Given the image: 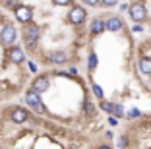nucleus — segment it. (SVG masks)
Segmentation results:
<instances>
[{"mask_svg":"<svg viewBox=\"0 0 151 149\" xmlns=\"http://www.w3.org/2000/svg\"><path fill=\"white\" fill-rule=\"evenodd\" d=\"M39 37H41V29L35 25V23H27V25L23 27V43H25V47L35 48Z\"/></svg>","mask_w":151,"mask_h":149,"instance_id":"f257e3e1","label":"nucleus"},{"mask_svg":"<svg viewBox=\"0 0 151 149\" xmlns=\"http://www.w3.org/2000/svg\"><path fill=\"white\" fill-rule=\"evenodd\" d=\"M16 39H18V31H16V27H14L12 23H6V25L2 27V31H0V43L4 45L6 48H10V47H14Z\"/></svg>","mask_w":151,"mask_h":149,"instance_id":"f03ea898","label":"nucleus"},{"mask_svg":"<svg viewBox=\"0 0 151 149\" xmlns=\"http://www.w3.org/2000/svg\"><path fill=\"white\" fill-rule=\"evenodd\" d=\"M25 101H27V105L31 107L35 112H39V114H43V112H45V107H43V103H41L39 93H35L33 89H29V91L25 93Z\"/></svg>","mask_w":151,"mask_h":149,"instance_id":"7ed1b4c3","label":"nucleus"},{"mask_svg":"<svg viewBox=\"0 0 151 149\" xmlns=\"http://www.w3.org/2000/svg\"><path fill=\"white\" fill-rule=\"evenodd\" d=\"M85 18H87L85 8H81V6H76V8H72L70 14H68V23H72V25H81V23L85 22Z\"/></svg>","mask_w":151,"mask_h":149,"instance_id":"20e7f679","label":"nucleus"},{"mask_svg":"<svg viewBox=\"0 0 151 149\" xmlns=\"http://www.w3.org/2000/svg\"><path fill=\"white\" fill-rule=\"evenodd\" d=\"M128 10H130V18H132L136 23H142L143 19L147 18V10H145V6H143L142 2H136V4H132Z\"/></svg>","mask_w":151,"mask_h":149,"instance_id":"39448f33","label":"nucleus"},{"mask_svg":"<svg viewBox=\"0 0 151 149\" xmlns=\"http://www.w3.org/2000/svg\"><path fill=\"white\" fill-rule=\"evenodd\" d=\"M14 16H16V19H18V22H22V23H29L31 22V18H33V10L29 8V6H18V8L14 10Z\"/></svg>","mask_w":151,"mask_h":149,"instance_id":"423d86ee","label":"nucleus"},{"mask_svg":"<svg viewBox=\"0 0 151 149\" xmlns=\"http://www.w3.org/2000/svg\"><path fill=\"white\" fill-rule=\"evenodd\" d=\"M49 85H50V79L47 78V76H37V78L33 79V83H31V89L35 93H45L49 89Z\"/></svg>","mask_w":151,"mask_h":149,"instance_id":"0eeeda50","label":"nucleus"},{"mask_svg":"<svg viewBox=\"0 0 151 149\" xmlns=\"http://www.w3.org/2000/svg\"><path fill=\"white\" fill-rule=\"evenodd\" d=\"M27 116H29V112H27L23 107H14L12 112H10V118H12V122H16V124H23L27 120Z\"/></svg>","mask_w":151,"mask_h":149,"instance_id":"6e6552de","label":"nucleus"},{"mask_svg":"<svg viewBox=\"0 0 151 149\" xmlns=\"http://www.w3.org/2000/svg\"><path fill=\"white\" fill-rule=\"evenodd\" d=\"M8 58L14 62V64H22L23 60H25V53H23V48H19V47H10L8 48Z\"/></svg>","mask_w":151,"mask_h":149,"instance_id":"1a4fd4ad","label":"nucleus"},{"mask_svg":"<svg viewBox=\"0 0 151 149\" xmlns=\"http://www.w3.org/2000/svg\"><path fill=\"white\" fill-rule=\"evenodd\" d=\"M122 27H124V22L118 16H111V18L105 19V29L107 31H120Z\"/></svg>","mask_w":151,"mask_h":149,"instance_id":"9d476101","label":"nucleus"},{"mask_svg":"<svg viewBox=\"0 0 151 149\" xmlns=\"http://www.w3.org/2000/svg\"><path fill=\"white\" fill-rule=\"evenodd\" d=\"M103 31H105V19H101V18H95L93 22H91V27H89V33H91V35H101Z\"/></svg>","mask_w":151,"mask_h":149,"instance_id":"9b49d317","label":"nucleus"},{"mask_svg":"<svg viewBox=\"0 0 151 149\" xmlns=\"http://www.w3.org/2000/svg\"><path fill=\"white\" fill-rule=\"evenodd\" d=\"M138 68H139V72H142L143 76H151V58L149 56H142Z\"/></svg>","mask_w":151,"mask_h":149,"instance_id":"f8f14e48","label":"nucleus"},{"mask_svg":"<svg viewBox=\"0 0 151 149\" xmlns=\"http://www.w3.org/2000/svg\"><path fill=\"white\" fill-rule=\"evenodd\" d=\"M66 60H68L66 53H50L49 54V62L50 64H64Z\"/></svg>","mask_w":151,"mask_h":149,"instance_id":"ddd939ff","label":"nucleus"},{"mask_svg":"<svg viewBox=\"0 0 151 149\" xmlns=\"http://www.w3.org/2000/svg\"><path fill=\"white\" fill-rule=\"evenodd\" d=\"M83 110H85V114H87V116H95V105L91 101H85L83 103Z\"/></svg>","mask_w":151,"mask_h":149,"instance_id":"4468645a","label":"nucleus"},{"mask_svg":"<svg viewBox=\"0 0 151 149\" xmlns=\"http://www.w3.org/2000/svg\"><path fill=\"white\" fill-rule=\"evenodd\" d=\"M87 66H89V70H95V68H97V54H95V53L89 54V58H87Z\"/></svg>","mask_w":151,"mask_h":149,"instance_id":"2eb2a0df","label":"nucleus"},{"mask_svg":"<svg viewBox=\"0 0 151 149\" xmlns=\"http://www.w3.org/2000/svg\"><path fill=\"white\" fill-rule=\"evenodd\" d=\"M101 109L112 114V110H114V105H112V103H107V101H103V103H101Z\"/></svg>","mask_w":151,"mask_h":149,"instance_id":"dca6fc26","label":"nucleus"},{"mask_svg":"<svg viewBox=\"0 0 151 149\" xmlns=\"http://www.w3.org/2000/svg\"><path fill=\"white\" fill-rule=\"evenodd\" d=\"M91 89H93V93H95V97H99V99H103V89L99 87L97 83H91Z\"/></svg>","mask_w":151,"mask_h":149,"instance_id":"f3484780","label":"nucleus"},{"mask_svg":"<svg viewBox=\"0 0 151 149\" xmlns=\"http://www.w3.org/2000/svg\"><path fill=\"white\" fill-rule=\"evenodd\" d=\"M118 147L120 149H126V147H128V137H126V136H120L118 137Z\"/></svg>","mask_w":151,"mask_h":149,"instance_id":"a211bd4d","label":"nucleus"},{"mask_svg":"<svg viewBox=\"0 0 151 149\" xmlns=\"http://www.w3.org/2000/svg\"><path fill=\"white\" fill-rule=\"evenodd\" d=\"M139 116H142V110L139 109H132L128 112V118H139Z\"/></svg>","mask_w":151,"mask_h":149,"instance_id":"6ab92c4d","label":"nucleus"},{"mask_svg":"<svg viewBox=\"0 0 151 149\" xmlns=\"http://www.w3.org/2000/svg\"><path fill=\"white\" fill-rule=\"evenodd\" d=\"M124 114V109L122 105H114V110H112V116H122Z\"/></svg>","mask_w":151,"mask_h":149,"instance_id":"aec40b11","label":"nucleus"},{"mask_svg":"<svg viewBox=\"0 0 151 149\" xmlns=\"http://www.w3.org/2000/svg\"><path fill=\"white\" fill-rule=\"evenodd\" d=\"M72 0H52V4H56V6H68Z\"/></svg>","mask_w":151,"mask_h":149,"instance_id":"412c9836","label":"nucleus"},{"mask_svg":"<svg viewBox=\"0 0 151 149\" xmlns=\"http://www.w3.org/2000/svg\"><path fill=\"white\" fill-rule=\"evenodd\" d=\"M116 2H118V0H101V4H103V6H114Z\"/></svg>","mask_w":151,"mask_h":149,"instance_id":"4be33fe9","label":"nucleus"},{"mask_svg":"<svg viewBox=\"0 0 151 149\" xmlns=\"http://www.w3.org/2000/svg\"><path fill=\"white\" fill-rule=\"evenodd\" d=\"M83 2H85L87 6H97L99 2H101V0H83Z\"/></svg>","mask_w":151,"mask_h":149,"instance_id":"5701e85b","label":"nucleus"},{"mask_svg":"<svg viewBox=\"0 0 151 149\" xmlns=\"http://www.w3.org/2000/svg\"><path fill=\"white\" fill-rule=\"evenodd\" d=\"M68 76H78V70L76 68H68Z\"/></svg>","mask_w":151,"mask_h":149,"instance_id":"b1692460","label":"nucleus"},{"mask_svg":"<svg viewBox=\"0 0 151 149\" xmlns=\"http://www.w3.org/2000/svg\"><path fill=\"white\" fill-rule=\"evenodd\" d=\"M29 72H37V66L33 62H29Z\"/></svg>","mask_w":151,"mask_h":149,"instance_id":"393cba45","label":"nucleus"},{"mask_svg":"<svg viewBox=\"0 0 151 149\" xmlns=\"http://www.w3.org/2000/svg\"><path fill=\"white\" fill-rule=\"evenodd\" d=\"M97 149H112V147H111V145H99Z\"/></svg>","mask_w":151,"mask_h":149,"instance_id":"a878e982","label":"nucleus"},{"mask_svg":"<svg viewBox=\"0 0 151 149\" xmlns=\"http://www.w3.org/2000/svg\"><path fill=\"white\" fill-rule=\"evenodd\" d=\"M0 22H2V18H0Z\"/></svg>","mask_w":151,"mask_h":149,"instance_id":"bb28decb","label":"nucleus"}]
</instances>
